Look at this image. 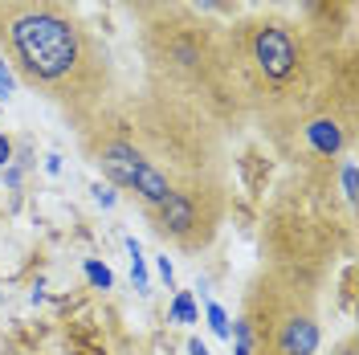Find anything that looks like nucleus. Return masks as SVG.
I'll list each match as a JSON object with an SVG mask.
<instances>
[{
  "mask_svg": "<svg viewBox=\"0 0 359 355\" xmlns=\"http://www.w3.org/2000/svg\"><path fill=\"white\" fill-rule=\"evenodd\" d=\"M156 266H159V278H163V282H168V286H172V282H176V266H172V257H168V253H163V257H159Z\"/></svg>",
  "mask_w": 359,
  "mask_h": 355,
  "instance_id": "nucleus-18",
  "label": "nucleus"
},
{
  "mask_svg": "<svg viewBox=\"0 0 359 355\" xmlns=\"http://www.w3.org/2000/svg\"><path fill=\"white\" fill-rule=\"evenodd\" d=\"M4 184H8V188H17V184H21V168H17V163H8V168H4Z\"/></svg>",
  "mask_w": 359,
  "mask_h": 355,
  "instance_id": "nucleus-21",
  "label": "nucleus"
},
{
  "mask_svg": "<svg viewBox=\"0 0 359 355\" xmlns=\"http://www.w3.org/2000/svg\"><path fill=\"white\" fill-rule=\"evenodd\" d=\"M204 319H208V327L217 339H229V314H224L221 302H204Z\"/></svg>",
  "mask_w": 359,
  "mask_h": 355,
  "instance_id": "nucleus-14",
  "label": "nucleus"
},
{
  "mask_svg": "<svg viewBox=\"0 0 359 355\" xmlns=\"http://www.w3.org/2000/svg\"><path fill=\"white\" fill-rule=\"evenodd\" d=\"M168 319L180 323V327H192V323H201V311H196V298H192V290H176V298H172V307H168Z\"/></svg>",
  "mask_w": 359,
  "mask_h": 355,
  "instance_id": "nucleus-9",
  "label": "nucleus"
},
{
  "mask_svg": "<svg viewBox=\"0 0 359 355\" xmlns=\"http://www.w3.org/2000/svg\"><path fill=\"white\" fill-rule=\"evenodd\" d=\"M196 4H201L204 13H212V8H217V0H196Z\"/></svg>",
  "mask_w": 359,
  "mask_h": 355,
  "instance_id": "nucleus-24",
  "label": "nucleus"
},
{
  "mask_svg": "<svg viewBox=\"0 0 359 355\" xmlns=\"http://www.w3.org/2000/svg\"><path fill=\"white\" fill-rule=\"evenodd\" d=\"M13 159H17V147H13V139H8V135L0 131V172H4Z\"/></svg>",
  "mask_w": 359,
  "mask_h": 355,
  "instance_id": "nucleus-17",
  "label": "nucleus"
},
{
  "mask_svg": "<svg viewBox=\"0 0 359 355\" xmlns=\"http://www.w3.org/2000/svg\"><path fill=\"white\" fill-rule=\"evenodd\" d=\"M151 217V229L159 237L176 245V249H188V253H201L204 245L217 237L224 217V192L212 176H188L176 180L168 200L147 213Z\"/></svg>",
  "mask_w": 359,
  "mask_h": 355,
  "instance_id": "nucleus-6",
  "label": "nucleus"
},
{
  "mask_svg": "<svg viewBox=\"0 0 359 355\" xmlns=\"http://www.w3.org/2000/svg\"><path fill=\"white\" fill-rule=\"evenodd\" d=\"M0 53L8 69L82 127L111 98L114 69L107 49L57 0H0Z\"/></svg>",
  "mask_w": 359,
  "mask_h": 355,
  "instance_id": "nucleus-1",
  "label": "nucleus"
},
{
  "mask_svg": "<svg viewBox=\"0 0 359 355\" xmlns=\"http://www.w3.org/2000/svg\"><path fill=\"white\" fill-rule=\"evenodd\" d=\"M302 139H306V147H311L314 156H323V159L343 156L351 147V114H339L335 107H327V111H318V114H306L302 119Z\"/></svg>",
  "mask_w": 359,
  "mask_h": 355,
  "instance_id": "nucleus-7",
  "label": "nucleus"
},
{
  "mask_svg": "<svg viewBox=\"0 0 359 355\" xmlns=\"http://www.w3.org/2000/svg\"><path fill=\"white\" fill-rule=\"evenodd\" d=\"M172 172H163L159 163H151V159H143L139 163V172H135V180H131V192L139 196V204L151 213V208H159L163 200H168V192H172Z\"/></svg>",
  "mask_w": 359,
  "mask_h": 355,
  "instance_id": "nucleus-8",
  "label": "nucleus"
},
{
  "mask_svg": "<svg viewBox=\"0 0 359 355\" xmlns=\"http://www.w3.org/2000/svg\"><path fill=\"white\" fill-rule=\"evenodd\" d=\"M253 335V355H318L323 331L306 286L282 274H262L249 290V311L241 314Z\"/></svg>",
  "mask_w": 359,
  "mask_h": 355,
  "instance_id": "nucleus-5",
  "label": "nucleus"
},
{
  "mask_svg": "<svg viewBox=\"0 0 359 355\" xmlns=\"http://www.w3.org/2000/svg\"><path fill=\"white\" fill-rule=\"evenodd\" d=\"M188 355H212V351H208V347H204L201 339L192 335V339H188Z\"/></svg>",
  "mask_w": 359,
  "mask_h": 355,
  "instance_id": "nucleus-22",
  "label": "nucleus"
},
{
  "mask_svg": "<svg viewBox=\"0 0 359 355\" xmlns=\"http://www.w3.org/2000/svg\"><path fill=\"white\" fill-rule=\"evenodd\" d=\"M127 131L151 163L168 159V168L184 172V180L208 176V168L217 159V119H208L196 102H188L156 82H147L143 98L135 102Z\"/></svg>",
  "mask_w": 359,
  "mask_h": 355,
  "instance_id": "nucleus-4",
  "label": "nucleus"
},
{
  "mask_svg": "<svg viewBox=\"0 0 359 355\" xmlns=\"http://www.w3.org/2000/svg\"><path fill=\"white\" fill-rule=\"evenodd\" d=\"M131 17H139V21H147V17H156V13H168V8H176L180 0H118Z\"/></svg>",
  "mask_w": 359,
  "mask_h": 355,
  "instance_id": "nucleus-11",
  "label": "nucleus"
},
{
  "mask_svg": "<svg viewBox=\"0 0 359 355\" xmlns=\"http://www.w3.org/2000/svg\"><path fill=\"white\" fill-rule=\"evenodd\" d=\"M127 257H131V282L139 294H147L151 290V278H147V262H143V249H139V241L135 237H127Z\"/></svg>",
  "mask_w": 359,
  "mask_h": 355,
  "instance_id": "nucleus-10",
  "label": "nucleus"
},
{
  "mask_svg": "<svg viewBox=\"0 0 359 355\" xmlns=\"http://www.w3.org/2000/svg\"><path fill=\"white\" fill-rule=\"evenodd\" d=\"M94 200H98L102 208H114V200H118V192H114L111 184H94Z\"/></svg>",
  "mask_w": 359,
  "mask_h": 355,
  "instance_id": "nucleus-16",
  "label": "nucleus"
},
{
  "mask_svg": "<svg viewBox=\"0 0 359 355\" xmlns=\"http://www.w3.org/2000/svg\"><path fill=\"white\" fill-rule=\"evenodd\" d=\"M229 343H233V355H253V335H249V323L237 319L229 327Z\"/></svg>",
  "mask_w": 359,
  "mask_h": 355,
  "instance_id": "nucleus-13",
  "label": "nucleus"
},
{
  "mask_svg": "<svg viewBox=\"0 0 359 355\" xmlns=\"http://www.w3.org/2000/svg\"><path fill=\"white\" fill-rule=\"evenodd\" d=\"M339 180H343V196H347V204H355V196H359V184H355V159H343V168H339Z\"/></svg>",
  "mask_w": 359,
  "mask_h": 355,
  "instance_id": "nucleus-15",
  "label": "nucleus"
},
{
  "mask_svg": "<svg viewBox=\"0 0 359 355\" xmlns=\"http://www.w3.org/2000/svg\"><path fill=\"white\" fill-rule=\"evenodd\" d=\"M82 269H86V282H90L94 290H111V286H114V274L102 266L98 257H86V262H82Z\"/></svg>",
  "mask_w": 359,
  "mask_h": 355,
  "instance_id": "nucleus-12",
  "label": "nucleus"
},
{
  "mask_svg": "<svg viewBox=\"0 0 359 355\" xmlns=\"http://www.w3.org/2000/svg\"><path fill=\"white\" fill-rule=\"evenodd\" d=\"M13 86H17V78H13V69H8V74L0 78V102H4L8 94H13Z\"/></svg>",
  "mask_w": 359,
  "mask_h": 355,
  "instance_id": "nucleus-20",
  "label": "nucleus"
},
{
  "mask_svg": "<svg viewBox=\"0 0 359 355\" xmlns=\"http://www.w3.org/2000/svg\"><path fill=\"white\" fill-rule=\"evenodd\" d=\"M45 172H49V176H57V172H62V156H49V159H45Z\"/></svg>",
  "mask_w": 359,
  "mask_h": 355,
  "instance_id": "nucleus-23",
  "label": "nucleus"
},
{
  "mask_svg": "<svg viewBox=\"0 0 359 355\" xmlns=\"http://www.w3.org/2000/svg\"><path fill=\"white\" fill-rule=\"evenodd\" d=\"M224 53L245 111L306 114L318 98V45L306 25L290 17H245L224 29Z\"/></svg>",
  "mask_w": 359,
  "mask_h": 355,
  "instance_id": "nucleus-2",
  "label": "nucleus"
},
{
  "mask_svg": "<svg viewBox=\"0 0 359 355\" xmlns=\"http://www.w3.org/2000/svg\"><path fill=\"white\" fill-rule=\"evenodd\" d=\"M139 49L147 62V82L196 102L208 119H237L245 111L229 69L224 33L204 13L176 4L147 17L139 29Z\"/></svg>",
  "mask_w": 359,
  "mask_h": 355,
  "instance_id": "nucleus-3",
  "label": "nucleus"
},
{
  "mask_svg": "<svg viewBox=\"0 0 359 355\" xmlns=\"http://www.w3.org/2000/svg\"><path fill=\"white\" fill-rule=\"evenodd\" d=\"M331 355H359V343H355V335H347V339H339V347Z\"/></svg>",
  "mask_w": 359,
  "mask_h": 355,
  "instance_id": "nucleus-19",
  "label": "nucleus"
}]
</instances>
